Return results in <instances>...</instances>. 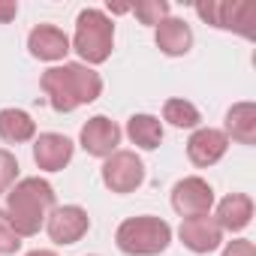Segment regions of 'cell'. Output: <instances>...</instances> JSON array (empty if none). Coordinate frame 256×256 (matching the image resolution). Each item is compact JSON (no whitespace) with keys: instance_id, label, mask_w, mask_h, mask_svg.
I'll return each mask as SVG.
<instances>
[{"instance_id":"7","label":"cell","mask_w":256,"mask_h":256,"mask_svg":"<svg viewBox=\"0 0 256 256\" xmlns=\"http://www.w3.org/2000/svg\"><path fill=\"white\" fill-rule=\"evenodd\" d=\"M211 205H214V187L199 175H187L172 187V208L175 214H181V220L211 214Z\"/></svg>"},{"instance_id":"8","label":"cell","mask_w":256,"mask_h":256,"mask_svg":"<svg viewBox=\"0 0 256 256\" xmlns=\"http://www.w3.org/2000/svg\"><path fill=\"white\" fill-rule=\"evenodd\" d=\"M90 217L82 205H54V211L46 220V232L54 244H76L88 235Z\"/></svg>"},{"instance_id":"26","label":"cell","mask_w":256,"mask_h":256,"mask_svg":"<svg viewBox=\"0 0 256 256\" xmlns=\"http://www.w3.org/2000/svg\"><path fill=\"white\" fill-rule=\"evenodd\" d=\"M28 256H58V253L54 250H30Z\"/></svg>"},{"instance_id":"1","label":"cell","mask_w":256,"mask_h":256,"mask_svg":"<svg viewBox=\"0 0 256 256\" xmlns=\"http://www.w3.org/2000/svg\"><path fill=\"white\" fill-rule=\"evenodd\" d=\"M40 84H42V94L48 96V106L60 114H70L78 106H88L102 94L100 72L94 66H84V64L52 66L42 72Z\"/></svg>"},{"instance_id":"15","label":"cell","mask_w":256,"mask_h":256,"mask_svg":"<svg viewBox=\"0 0 256 256\" xmlns=\"http://www.w3.org/2000/svg\"><path fill=\"white\" fill-rule=\"evenodd\" d=\"M250 217H253V199L247 193H229L217 202V226L223 232H241L250 226Z\"/></svg>"},{"instance_id":"9","label":"cell","mask_w":256,"mask_h":256,"mask_svg":"<svg viewBox=\"0 0 256 256\" xmlns=\"http://www.w3.org/2000/svg\"><path fill=\"white\" fill-rule=\"evenodd\" d=\"M78 145L90 154V157H112L120 145V126L114 120H108L106 114H94L84 120L82 133H78Z\"/></svg>"},{"instance_id":"14","label":"cell","mask_w":256,"mask_h":256,"mask_svg":"<svg viewBox=\"0 0 256 256\" xmlns=\"http://www.w3.org/2000/svg\"><path fill=\"white\" fill-rule=\"evenodd\" d=\"M154 42L163 54L169 58H184L190 48H193V30L184 18H163L157 28H154Z\"/></svg>"},{"instance_id":"18","label":"cell","mask_w":256,"mask_h":256,"mask_svg":"<svg viewBox=\"0 0 256 256\" xmlns=\"http://www.w3.org/2000/svg\"><path fill=\"white\" fill-rule=\"evenodd\" d=\"M126 136H130V142H133L136 148L154 151V148H160V142H163V120L154 118V114L139 112V114H133L130 120H126Z\"/></svg>"},{"instance_id":"20","label":"cell","mask_w":256,"mask_h":256,"mask_svg":"<svg viewBox=\"0 0 256 256\" xmlns=\"http://www.w3.org/2000/svg\"><path fill=\"white\" fill-rule=\"evenodd\" d=\"M130 12H136V18L148 28H157L163 18H169V4L166 0H139L130 6Z\"/></svg>"},{"instance_id":"3","label":"cell","mask_w":256,"mask_h":256,"mask_svg":"<svg viewBox=\"0 0 256 256\" xmlns=\"http://www.w3.org/2000/svg\"><path fill=\"white\" fill-rule=\"evenodd\" d=\"M169 241H172V226L154 214L126 217L114 232V244L126 256H160L169 247Z\"/></svg>"},{"instance_id":"5","label":"cell","mask_w":256,"mask_h":256,"mask_svg":"<svg viewBox=\"0 0 256 256\" xmlns=\"http://www.w3.org/2000/svg\"><path fill=\"white\" fill-rule=\"evenodd\" d=\"M196 16L202 22H208L211 28L220 30H238L241 36H253V24H256V6L244 4V0H208V4H196Z\"/></svg>"},{"instance_id":"13","label":"cell","mask_w":256,"mask_h":256,"mask_svg":"<svg viewBox=\"0 0 256 256\" xmlns=\"http://www.w3.org/2000/svg\"><path fill=\"white\" fill-rule=\"evenodd\" d=\"M28 48H30V54L36 60H48V64L64 60L72 52L70 48V36L60 28H54V24H36L28 34Z\"/></svg>"},{"instance_id":"23","label":"cell","mask_w":256,"mask_h":256,"mask_svg":"<svg viewBox=\"0 0 256 256\" xmlns=\"http://www.w3.org/2000/svg\"><path fill=\"white\" fill-rule=\"evenodd\" d=\"M223 256H256V250H253V241H247V238H235V241H226Z\"/></svg>"},{"instance_id":"17","label":"cell","mask_w":256,"mask_h":256,"mask_svg":"<svg viewBox=\"0 0 256 256\" xmlns=\"http://www.w3.org/2000/svg\"><path fill=\"white\" fill-rule=\"evenodd\" d=\"M0 139L10 145H24L36 139V124L24 108H0Z\"/></svg>"},{"instance_id":"6","label":"cell","mask_w":256,"mask_h":256,"mask_svg":"<svg viewBox=\"0 0 256 256\" xmlns=\"http://www.w3.org/2000/svg\"><path fill=\"white\" fill-rule=\"evenodd\" d=\"M100 175L112 193H133L145 184V163L136 151H114L112 157H106Z\"/></svg>"},{"instance_id":"2","label":"cell","mask_w":256,"mask_h":256,"mask_svg":"<svg viewBox=\"0 0 256 256\" xmlns=\"http://www.w3.org/2000/svg\"><path fill=\"white\" fill-rule=\"evenodd\" d=\"M52 211H54V187L46 178H22L6 193L4 214L10 217L12 229L22 238L36 235L46 226V220H48Z\"/></svg>"},{"instance_id":"11","label":"cell","mask_w":256,"mask_h":256,"mask_svg":"<svg viewBox=\"0 0 256 256\" xmlns=\"http://www.w3.org/2000/svg\"><path fill=\"white\" fill-rule=\"evenodd\" d=\"M226 148H229V139L223 136V130H214V126H199L187 139V157L199 169H208V166L220 163Z\"/></svg>"},{"instance_id":"4","label":"cell","mask_w":256,"mask_h":256,"mask_svg":"<svg viewBox=\"0 0 256 256\" xmlns=\"http://www.w3.org/2000/svg\"><path fill=\"white\" fill-rule=\"evenodd\" d=\"M70 48L82 58L84 66L106 64L114 48V24L102 10H82L76 18V36Z\"/></svg>"},{"instance_id":"22","label":"cell","mask_w":256,"mask_h":256,"mask_svg":"<svg viewBox=\"0 0 256 256\" xmlns=\"http://www.w3.org/2000/svg\"><path fill=\"white\" fill-rule=\"evenodd\" d=\"M18 250H22V235L12 229L10 217L0 211V253H4V256H12V253H18Z\"/></svg>"},{"instance_id":"19","label":"cell","mask_w":256,"mask_h":256,"mask_svg":"<svg viewBox=\"0 0 256 256\" xmlns=\"http://www.w3.org/2000/svg\"><path fill=\"white\" fill-rule=\"evenodd\" d=\"M163 120H169L172 126H178V130H196L199 120H202V114H199V108H196L190 100L175 96V100H166V106H163Z\"/></svg>"},{"instance_id":"16","label":"cell","mask_w":256,"mask_h":256,"mask_svg":"<svg viewBox=\"0 0 256 256\" xmlns=\"http://www.w3.org/2000/svg\"><path fill=\"white\" fill-rule=\"evenodd\" d=\"M226 139L238 145H253L256 142V106L253 102H235L226 112Z\"/></svg>"},{"instance_id":"12","label":"cell","mask_w":256,"mask_h":256,"mask_svg":"<svg viewBox=\"0 0 256 256\" xmlns=\"http://www.w3.org/2000/svg\"><path fill=\"white\" fill-rule=\"evenodd\" d=\"M72 154L76 145L64 133H40L34 139V163L42 172H60L64 166H70Z\"/></svg>"},{"instance_id":"21","label":"cell","mask_w":256,"mask_h":256,"mask_svg":"<svg viewBox=\"0 0 256 256\" xmlns=\"http://www.w3.org/2000/svg\"><path fill=\"white\" fill-rule=\"evenodd\" d=\"M16 181H18V160L12 151L0 148V193L6 196L16 187Z\"/></svg>"},{"instance_id":"10","label":"cell","mask_w":256,"mask_h":256,"mask_svg":"<svg viewBox=\"0 0 256 256\" xmlns=\"http://www.w3.org/2000/svg\"><path fill=\"white\" fill-rule=\"evenodd\" d=\"M178 238L193 253H211L223 244V229L217 226V220L211 214H199V217H184L181 220Z\"/></svg>"},{"instance_id":"25","label":"cell","mask_w":256,"mask_h":256,"mask_svg":"<svg viewBox=\"0 0 256 256\" xmlns=\"http://www.w3.org/2000/svg\"><path fill=\"white\" fill-rule=\"evenodd\" d=\"M108 12L120 16V12H130V4H108Z\"/></svg>"},{"instance_id":"24","label":"cell","mask_w":256,"mask_h":256,"mask_svg":"<svg viewBox=\"0 0 256 256\" xmlns=\"http://www.w3.org/2000/svg\"><path fill=\"white\" fill-rule=\"evenodd\" d=\"M18 16V4L16 0H0V24H10Z\"/></svg>"}]
</instances>
